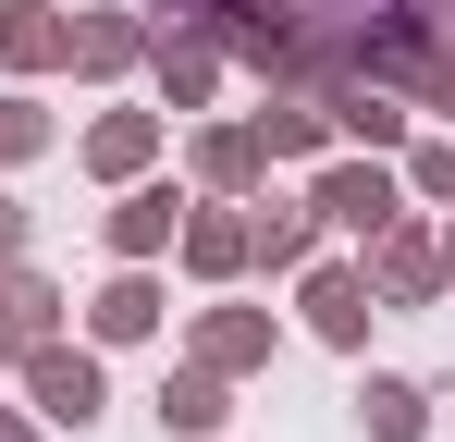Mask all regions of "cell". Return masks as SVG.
Masks as SVG:
<instances>
[{
	"label": "cell",
	"instance_id": "6da1fadb",
	"mask_svg": "<svg viewBox=\"0 0 455 442\" xmlns=\"http://www.w3.org/2000/svg\"><path fill=\"white\" fill-rule=\"evenodd\" d=\"M307 209H320V233H357L370 246L394 209H419L406 197V172L381 160V147H332V160H307Z\"/></svg>",
	"mask_w": 455,
	"mask_h": 442
},
{
	"label": "cell",
	"instance_id": "7a4b0ae2",
	"mask_svg": "<svg viewBox=\"0 0 455 442\" xmlns=\"http://www.w3.org/2000/svg\"><path fill=\"white\" fill-rule=\"evenodd\" d=\"M12 381H25V406H37V430H99V406H111V368H99V344H25L12 357Z\"/></svg>",
	"mask_w": 455,
	"mask_h": 442
},
{
	"label": "cell",
	"instance_id": "3957f363",
	"mask_svg": "<svg viewBox=\"0 0 455 442\" xmlns=\"http://www.w3.org/2000/svg\"><path fill=\"white\" fill-rule=\"evenodd\" d=\"M296 320L332 344V357H370V320H381L370 258H307V271H296Z\"/></svg>",
	"mask_w": 455,
	"mask_h": 442
},
{
	"label": "cell",
	"instance_id": "277c9868",
	"mask_svg": "<svg viewBox=\"0 0 455 442\" xmlns=\"http://www.w3.org/2000/svg\"><path fill=\"white\" fill-rule=\"evenodd\" d=\"M370 295H381V320H394V307H443V233L419 209H394L370 233Z\"/></svg>",
	"mask_w": 455,
	"mask_h": 442
},
{
	"label": "cell",
	"instance_id": "5b68a950",
	"mask_svg": "<svg viewBox=\"0 0 455 442\" xmlns=\"http://www.w3.org/2000/svg\"><path fill=\"white\" fill-rule=\"evenodd\" d=\"M185 185H160V172H136V185H111V209H99V246L111 258H172V233H185Z\"/></svg>",
	"mask_w": 455,
	"mask_h": 442
},
{
	"label": "cell",
	"instance_id": "8992f818",
	"mask_svg": "<svg viewBox=\"0 0 455 442\" xmlns=\"http://www.w3.org/2000/svg\"><path fill=\"white\" fill-rule=\"evenodd\" d=\"M185 357H197V368H222V381H259V368L283 357V320H271V307H197Z\"/></svg>",
	"mask_w": 455,
	"mask_h": 442
},
{
	"label": "cell",
	"instance_id": "52a82bcc",
	"mask_svg": "<svg viewBox=\"0 0 455 442\" xmlns=\"http://www.w3.org/2000/svg\"><path fill=\"white\" fill-rule=\"evenodd\" d=\"M160 147H172V111H99V123H86L75 136V160L86 172H99V185H136V172H160Z\"/></svg>",
	"mask_w": 455,
	"mask_h": 442
},
{
	"label": "cell",
	"instance_id": "ba28073f",
	"mask_svg": "<svg viewBox=\"0 0 455 442\" xmlns=\"http://www.w3.org/2000/svg\"><path fill=\"white\" fill-rule=\"evenodd\" d=\"M160 307H172L160 295V258H111V283L86 295V344H148Z\"/></svg>",
	"mask_w": 455,
	"mask_h": 442
},
{
	"label": "cell",
	"instance_id": "9c48e42d",
	"mask_svg": "<svg viewBox=\"0 0 455 442\" xmlns=\"http://www.w3.org/2000/svg\"><path fill=\"white\" fill-rule=\"evenodd\" d=\"M185 172H197V197H259V185H271V147L234 111V123H197V136H185Z\"/></svg>",
	"mask_w": 455,
	"mask_h": 442
},
{
	"label": "cell",
	"instance_id": "30bf717a",
	"mask_svg": "<svg viewBox=\"0 0 455 442\" xmlns=\"http://www.w3.org/2000/svg\"><path fill=\"white\" fill-rule=\"evenodd\" d=\"M148 37H160V12H136V0L75 12V74L86 86H124V74H148Z\"/></svg>",
	"mask_w": 455,
	"mask_h": 442
},
{
	"label": "cell",
	"instance_id": "8fae6325",
	"mask_svg": "<svg viewBox=\"0 0 455 442\" xmlns=\"http://www.w3.org/2000/svg\"><path fill=\"white\" fill-rule=\"evenodd\" d=\"M307 258H320V209H307V185H296V197H246V271L296 283Z\"/></svg>",
	"mask_w": 455,
	"mask_h": 442
},
{
	"label": "cell",
	"instance_id": "7c38bea8",
	"mask_svg": "<svg viewBox=\"0 0 455 442\" xmlns=\"http://www.w3.org/2000/svg\"><path fill=\"white\" fill-rule=\"evenodd\" d=\"M75 62V12L62 0H0V74L12 86H37V74Z\"/></svg>",
	"mask_w": 455,
	"mask_h": 442
},
{
	"label": "cell",
	"instance_id": "4fadbf2b",
	"mask_svg": "<svg viewBox=\"0 0 455 442\" xmlns=\"http://www.w3.org/2000/svg\"><path fill=\"white\" fill-rule=\"evenodd\" d=\"M62 307H75V295L50 283L37 258H0V368L25 357V344H50V332H62Z\"/></svg>",
	"mask_w": 455,
	"mask_h": 442
},
{
	"label": "cell",
	"instance_id": "5bb4252c",
	"mask_svg": "<svg viewBox=\"0 0 455 442\" xmlns=\"http://www.w3.org/2000/svg\"><path fill=\"white\" fill-rule=\"evenodd\" d=\"M148 86H160V111H210V99H222V50H210L197 25H160L148 37Z\"/></svg>",
	"mask_w": 455,
	"mask_h": 442
},
{
	"label": "cell",
	"instance_id": "9a60e30c",
	"mask_svg": "<svg viewBox=\"0 0 455 442\" xmlns=\"http://www.w3.org/2000/svg\"><path fill=\"white\" fill-rule=\"evenodd\" d=\"M172 258H185L197 283H246V197H197L185 233H172Z\"/></svg>",
	"mask_w": 455,
	"mask_h": 442
},
{
	"label": "cell",
	"instance_id": "2e32d148",
	"mask_svg": "<svg viewBox=\"0 0 455 442\" xmlns=\"http://www.w3.org/2000/svg\"><path fill=\"white\" fill-rule=\"evenodd\" d=\"M320 111H332V147H381V160L406 147V99H394V86H370V74H345Z\"/></svg>",
	"mask_w": 455,
	"mask_h": 442
},
{
	"label": "cell",
	"instance_id": "e0dca14e",
	"mask_svg": "<svg viewBox=\"0 0 455 442\" xmlns=\"http://www.w3.org/2000/svg\"><path fill=\"white\" fill-rule=\"evenodd\" d=\"M222 418H234V381H222V368L185 357L172 381H160V430H172V442H222Z\"/></svg>",
	"mask_w": 455,
	"mask_h": 442
},
{
	"label": "cell",
	"instance_id": "ac0fdd59",
	"mask_svg": "<svg viewBox=\"0 0 455 442\" xmlns=\"http://www.w3.org/2000/svg\"><path fill=\"white\" fill-rule=\"evenodd\" d=\"M246 123H259V147H271V160H332V111H320L307 86H271Z\"/></svg>",
	"mask_w": 455,
	"mask_h": 442
},
{
	"label": "cell",
	"instance_id": "d6986e66",
	"mask_svg": "<svg viewBox=\"0 0 455 442\" xmlns=\"http://www.w3.org/2000/svg\"><path fill=\"white\" fill-rule=\"evenodd\" d=\"M357 430L370 442H431V393H419L406 368H370V381H357Z\"/></svg>",
	"mask_w": 455,
	"mask_h": 442
},
{
	"label": "cell",
	"instance_id": "ffe728a7",
	"mask_svg": "<svg viewBox=\"0 0 455 442\" xmlns=\"http://www.w3.org/2000/svg\"><path fill=\"white\" fill-rule=\"evenodd\" d=\"M50 136H62V123H50V99H37V86H0V172L50 160Z\"/></svg>",
	"mask_w": 455,
	"mask_h": 442
},
{
	"label": "cell",
	"instance_id": "44dd1931",
	"mask_svg": "<svg viewBox=\"0 0 455 442\" xmlns=\"http://www.w3.org/2000/svg\"><path fill=\"white\" fill-rule=\"evenodd\" d=\"M394 172H406L419 209H455V123H443V136H406V147H394Z\"/></svg>",
	"mask_w": 455,
	"mask_h": 442
},
{
	"label": "cell",
	"instance_id": "7402d4cb",
	"mask_svg": "<svg viewBox=\"0 0 455 442\" xmlns=\"http://www.w3.org/2000/svg\"><path fill=\"white\" fill-rule=\"evenodd\" d=\"M25 233H37V221H25V197H0V258H25Z\"/></svg>",
	"mask_w": 455,
	"mask_h": 442
},
{
	"label": "cell",
	"instance_id": "603a6c76",
	"mask_svg": "<svg viewBox=\"0 0 455 442\" xmlns=\"http://www.w3.org/2000/svg\"><path fill=\"white\" fill-rule=\"evenodd\" d=\"M0 442H50V430H37V406H0Z\"/></svg>",
	"mask_w": 455,
	"mask_h": 442
},
{
	"label": "cell",
	"instance_id": "cb8c5ba5",
	"mask_svg": "<svg viewBox=\"0 0 455 442\" xmlns=\"http://www.w3.org/2000/svg\"><path fill=\"white\" fill-rule=\"evenodd\" d=\"M443 283H455V209H443Z\"/></svg>",
	"mask_w": 455,
	"mask_h": 442
},
{
	"label": "cell",
	"instance_id": "d4e9b609",
	"mask_svg": "<svg viewBox=\"0 0 455 442\" xmlns=\"http://www.w3.org/2000/svg\"><path fill=\"white\" fill-rule=\"evenodd\" d=\"M136 12H185V0H136Z\"/></svg>",
	"mask_w": 455,
	"mask_h": 442
},
{
	"label": "cell",
	"instance_id": "484cf974",
	"mask_svg": "<svg viewBox=\"0 0 455 442\" xmlns=\"http://www.w3.org/2000/svg\"><path fill=\"white\" fill-rule=\"evenodd\" d=\"M443 37H455V0H443Z\"/></svg>",
	"mask_w": 455,
	"mask_h": 442
}]
</instances>
